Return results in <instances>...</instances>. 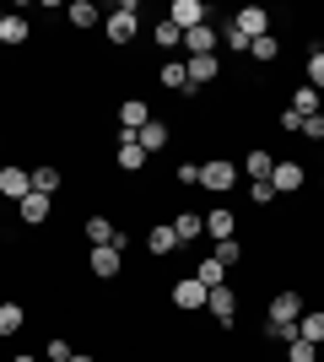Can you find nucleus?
<instances>
[{"label": "nucleus", "mask_w": 324, "mask_h": 362, "mask_svg": "<svg viewBox=\"0 0 324 362\" xmlns=\"http://www.w3.org/2000/svg\"><path fill=\"white\" fill-rule=\"evenodd\" d=\"M205 314L216 319V325H232V314H238V292L222 281V287H211L205 292Z\"/></svg>", "instance_id": "5"}, {"label": "nucleus", "mask_w": 324, "mask_h": 362, "mask_svg": "<svg viewBox=\"0 0 324 362\" xmlns=\"http://www.w3.org/2000/svg\"><path fill=\"white\" fill-rule=\"evenodd\" d=\"M173 233H179V243H195V238H205V216H200V211H179Z\"/></svg>", "instance_id": "23"}, {"label": "nucleus", "mask_w": 324, "mask_h": 362, "mask_svg": "<svg viewBox=\"0 0 324 362\" xmlns=\"http://www.w3.org/2000/svg\"><path fill=\"white\" fill-rule=\"evenodd\" d=\"M232 233H238V216H232L227 206H216V211L205 216V238H216V243H222V238H232Z\"/></svg>", "instance_id": "17"}, {"label": "nucleus", "mask_w": 324, "mask_h": 362, "mask_svg": "<svg viewBox=\"0 0 324 362\" xmlns=\"http://www.w3.org/2000/svg\"><path fill=\"white\" fill-rule=\"evenodd\" d=\"M81 233H87V243H92V249H108V243H124V233L114 222H108V216H87V227H81Z\"/></svg>", "instance_id": "9"}, {"label": "nucleus", "mask_w": 324, "mask_h": 362, "mask_svg": "<svg viewBox=\"0 0 324 362\" xmlns=\"http://www.w3.org/2000/svg\"><path fill=\"white\" fill-rule=\"evenodd\" d=\"M65 16H71V28H97V22H103V11H97L92 0H71V6H65Z\"/></svg>", "instance_id": "20"}, {"label": "nucleus", "mask_w": 324, "mask_h": 362, "mask_svg": "<svg viewBox=\"0 0 324 362\" xmlns=\"http://www.w3.org/2000/svg\"><path fill=\"white\" fill-rule=\"evenodd\" d=\"M54 189H60V168H32V195L54 200Z\"/></svg>", "instance_id": "26"}, {"label": "nucleus", "mask_w": 324, "mask_h": 362, "mask_svg": "<svg viewBox=\"0 0 324 362\" xmlns=\"http://www.w3.org/2000/svg\"><path fill=\"white\" fill-rule=\"evenodd\" d=\"M16 211H22V222H28V227H44V222H49V211H54V200H49V195H28L22 206H16Z\"/></svg>", "instance_id": "19"}, {"label": "nucleus", "mask_w": 324, "mask_h": 362, "mask_svg": "<svg viewBox=\"0 0 324 362\" xmlns=\"http://www.w3.org/2000/svg\"><path fill=\"white\" fill-rule=\"evenodd\" d=\"M179 184H200V168H195V163H179Z\"/></svg>", "instance_id": "40"}, {"label": "nucleus", "mask_w": 324, "mask_h": 362, "mask_svg": "<svg viewBox=\"0 0 324 362\" xmlns=\"http://www.w3.org/2000/svg\"><path fill=\"white\" fill-rule=\"evenodd\" d=\"M216 38H222V33H216L211 22L195 28V33H184V54H189V60H200V54H211V49H216Z\"/></svg>", "instance_id": "15"}, {"label": "nucleus", "mask_w": 324, "mask_h": 362, "mask_svg": "<svg viewBox=\"0 0 324 362\" xmlns=\"http://www.w3.org/2000/svg\"><path fill=\"white\" fill-rule=\"evenodd\" d=\"M270 319L297 325V319H303V298H297V292H276V298H270Z\"/></svg>", "instance_id": "16"}, {"label": "nucleus", "mask_w": 324, "mask_h": 362, "mask_svg": "<svg viewBox=\"0 0 324 362\" xmlns=\"http://www.w3.org/2000/svg\"><path fill=\"white\" fill-rule=\"evenodd\" d=\"M287 362H319V351L308 341H287Z\"/></svg>", "instance_id": "35"}, {"label": "nucleus", "mask_w": 324, "mask_h": 362, "mask_svg": "<svg viewBox=\"0 0 324 362\" xmlns=\"http://www.w3.org/2000/svg\"><path fill=\"white\" fill-rule=\"evenodd\" d=\"M232 184H238V163H227V157H211V163H200V189H211V195H227Z\"/></svg>", "instance_id": "2"}, {"label": "nucleus", "mask_w": 324, "mask_h": 362, "mask_svg": "<svg viewBox=\"0 0 324 362\" xmlns=\"http://www.w3.org/2000/svg\"><path fill=\"white\" fill-rule=\"evenodd\" d=\"M216 265H227V271H232V265H238V259H244V243H238V238H222V243H216Z\"/></svg>", "instance_id": "31"}, {"label": "nucleus", "mask_w": 324, "mask_h": 362, "mask_svg": "<svg viewBox=\"0 0 324 362\" xmlns=\"http://www.w3.org/2000/svg\"><path fill=\"white\" fill-rule=\"evenodd\" d=\"M248 54H254V60H260V65H270V60H276V54H281V44H276V38H270V33H265V38H254V44H248Z\"/></svg>", "instance_id": "32"}, {"label": "nucleus", "mask_w": 324, "mask_h": 362, "mask_svg": "<svg viewBox=\"0 0 324 362\" xmlns=\"http://www.w3.org/2000/svg\"><path fill=\"white\" fill-rule=\"evenodd\" d=\"M71 362H97V357H87V351H71Z\"/></svg>", "instance_id": "41"}, {"label": "nucleus", "mask_w": 324, "mask_h": 362, "mask_svg": "<svg viewBox=\"0 0 324 362\" xmlns=\"http://www.w3.org/2000/svg\"><path fill=\"white\" fill-rule=\"evenodd\" d=\"M248 200H254V206H270V200H276V184H270V179H254V184H248Z\"/></svg>", "instance_id": "34"}, {"label": "nucleus", "mask_w": 324, "mask_h": 362, "mask_svg": "<svg viewBox=\"0 0 324 362\" xmlns=\"http://www.w3.org/2000/svg\"><path fill=\"white\" fill-rule=\"evenodd\" d=\"M157 76H162V87H168V92L195 98V92H189V65H184V60H162V65H157Z\"/></svg>", "instance_id": "10"}, {"label": "nucleus", "mask_w": 324, "mask_h": 362, "mask_svg": "<svg viewBox=\"0 0 324 362\" xmlns=\"http://www.w3.org/2000/svg\"><path fill=\"white\" fill-rule=\"evenodd\" d=\"M222 38H227V49H238V54H248V38H244V33H238V28H232V22H227V28H222Z\"/></svg>", "instance_id": "37"}, {"label": "nucleus", "mask_w": 324, "mask_h": 362, "mask_svg": "<svg viewBox=\"0 0 324 362\" xmlns=\"http://www.w3.org/2000/svg\"><path fill=\"white\" fill-rule=\"evenodd\" d=\"M173 308H179V314H200L205 308V287L195 276H179V281H173Z\"/></svg>", "instance_id": "4"}, {"label": "nucleus", "mask_w": 324, "mask_h": 362, "mask_svg": "<svg viewBox=\"0 0 324 362\" xmlns=\"http://www.w3.org/2000/svg\"><path fill=\"white\" fill-rule=\"evenodd\" d=\"M87 265H92V276H97V281H114V276L124 271V243H108V249H92V259H87Z\"/></svg>", "instance_id": "6"}, {"label": "nucleus", "mask_w": 324, "mask_h": 362, "mask_svg": "<svg viewBox=\"0 0 324 362\" xmlns=\"http://www.w3.org/2000/svg\"><path fill=\"white\" fill-rule=\"evenodd\" d=\"M265 335H270V341H297V325H281V319H270V325H265Z\"/></svg>", "instance_id": "36"}, {"label": "nucleus", "mask_w": 324, "mask_h": 362, "mask_svg": "<svg viewBox=\"0 0 324 362\" xmlns=\"http://www.w3.org/2000/svg\"><path fill=\"white\" fill-rule=\"evenodd\" d=\"M11 362H32V357H11Z\"/></svg>", "instance_id": "42"}, {"label": "nucleus", "mask_w": 324, "mask_h": 362, "mask_svg": "<svg viewBox=\"0 0 324 362\" xmlns=\"http://www.w3.org/2000/svg\"><path fill=\"white\" fill-rule=\"evenodd\" d=\"M0 195L22 206V200L32 195V173H28V168H0Z\"/></svg>", "instance_id": "8"}, {"label": "nucleus", "mask_w": 324, "mask_h": 362, "mask_svg": "<svg viewBox=\"0 0 324 362\" xmlns=\"http://www.w3.org/2000/svg\"><path fill=\"white\" fill-rule=\"evenodd\" d=\"M195 281H200L205 292H211V287H222V281H227V265H216V259H200V271H195Z\"/></svg>", "instance_id": "29"}, {"label": "nucleus", "mask_w": 324, "mask_h": 362, "mask_svg": "<svg viewBox=\"0 0 324 362\" xmlns=\"http://www.w3.org/2000/svg\"><path fill=\"white\" fill-rule=\"evenodd\" d=\"M152 119V114H146V103H140V98H124L119 103V130H130V136H140V124Z\"/></svg>", "instance_id": "18"}, {"label": "nucleus", "mask_w": 324, "mask_h": 362, "mask_svg": "<svg viewBox=\"0 0 324 362\" xmlns=\"http://www.w3.org/2000/svg\"><path fill=\"white\" fill-rule=\"evenodd\" d=\"M319 108H324V98H319V92L308 87V81H303V87L292 92V114H303V119H313V114H319Z\"/></svg>", "instance_id": "24"}, {"label": "nucleus", "mask_w": 324, "mask_h": 362, "mask_svg": "<svg viewBox=\"0 0 324 362\" xmlns=\"http://www.w3.org/2000/svg\"><path fill=\"white\" fill-rule=\"evenodd\" d=\"M146 168V151H140V141L130 136V130H119V173H140Z\"/></svg>", "instance_id": "11"}, {"label": "nucleus", "mask_w": 324, "mask_h": 362, "mask_svg": "<svg viewBox=\"0 0 324 362\" xmlns=\"http://www.w3.org/2000/svg\"><path fill=\"white\" fill-rule=\"evenodd\" d=\"M270 184H276V195H292V189H303V168H297V163H276Z\"/></svg>", "instance_id": "22"}, {"label": "nucleus", "mask_w": 324, "mask_h": 362, "mask_svg": "<svg viewBox=\"0 0 324 362\" xmlns=\"http://www.w3.org/2000/svg\"><path fill=\"white\" fill-rule=\"evenodd\" d=\"M205 16H211V6H205V0H173V6H168V22H173L179 33L205 28Z\"/></svg>", "instance_id": "3"}, {"label": "nucleus", "mask_w": 324, "mask_h": 362, "mask_svg": "<svg viewBox=\"0 0 324 362\" xmlns=\"http://www.w3.org/2000/svg\"><path fill=\"white\" fill-rule=\"evenodd\" d=\"M297 341L319 346V341H324V314H303V319H297Z\"/></svg>", "instance_id": "27"}, {"label": "nucleus", "mask_w": 324, "mask_h": 362, "mask_svg": "<svg viewBox=\"0 0 324 362\" xmlns=\"http://www.w3.org/2000/svg\"><path fill=\"white\" fill-rule=\"evenodd\" d=\"M308 87H313V92H324V49H319V44L308 49Z\"/></svg>", "instance_id": "33"}, {"label": "nucleus", "mask_w": 324, "mask_h": 362, "mask_svg": "<svg viewBox=\"0 0 324 362\" xmlns=\"http://www.w3.org/2000/svg\"><path fill=\"white\" fill-rule=\"evenodd\" d=\"M303 136H308V141H324V114H313V119H303Z\"/></svg>", "instance_id": "38"}, {"label": "nucleus", "mask_w": 324, "mask_h": 362, "mask_svg": "<svg viewBox=\"0 0 324 362\" xmlns=\"http://www.w3.org/2000/svg\"><path fill=\"white\" fill-rule=\"evenodd\" d=\"M270 173H276V163H270V151L248 146V184H254V179H270Z\"/></svg>", "instance_id": "28"}, {"label": "nucleus", "mask_w": 324, "mask_h": 362, "mask_svg": "<svg viewBox=\"0 0 324 362\" xmlns=\"http://www.w3.org/2000/svg\"><path fill=\"white\" fill-rule=\"evenodd\" d=\"M140 151H146V157H152V151H162V146H168V124H162V119H146V124H140Z\"/></svg>", "instance_id": "21"}, {"label": "nucleus", "mask_w": 324, "mask_h": 362, "mask_svg": "<svg viewBox=\"0 0 324 362\" xmlns=\"http://www.w3.org/2000/svg\"><path fill=\"white\" fill-rule=\"evenodd\" d=\"M22 325H28V308L22 303H0V335H16Z\"/></svg>", "instance_id": "25"}, {"label": "nucleus", "mask_w": 324, "mask_h": 362, "mask_svg": "<svg viewBox=\"0 0 324 362\" xmlns=\"http://www.w3.org/2000/svg\"><path fill=\"white\" fill-rule=\"evenodd\" d=\"M146 249H152L157 259H168L173 249H179V233H173V222H157L152 233H146Z\"/></svg>", "instance_id": "14"}, {"label": "nucleus", "mask_w": 324, "mask_h": 362, "mask_svg": "<svg viewBox=\"0 0 324 362\" xmlns=\"http://www.w3.org/2000/svg\"><path fill=\"white\" fill-rule=\"evenodd\" d=\"M232 28L254 44V38H265V33H270V11H265V6H244V11L232 16Z\"/></svg>", "instance_id": "7"}, {"label": "nucleus", "mask_w": 324, "mask_h": 362, "mask_svg": "<svg viewBox=\"0 0 324 362\" xmlns=\"http://www.w3.org/2000/svg\"><path fill=\"white\" fill-rule=\"evenodd\" d=\"M103 33H108V44H114V49H119V44H136V33H140V22H136V0L114 6V11L103 16Z\"/></svg>", "instance_id": "1"}, {"label": "nucleus", "mask_w": 324, "mask_h": 362, "mask_svg": "<svg viewBox=\"0 0 324 362\" xmlns=\"http://www.w3.org/2000/svg\"><path fill=\"white\" fill-rule=\"evenodd\" d=\"M152 38H157V49H184V33L173 28L168 16H162V22H157V33H152Z\"/></svg>", "instance_id": "30"}, {"label": "nucleus", "mask_w": 324, "mask_h": 362, "mask_svg": "<svg viewBox=\"0 0 324 362\" xmlns=\"http://www.w3.org/2000/svg\"><path fill=\"white\" fill-rule=\"evenodd\" d=\"M281 130H287V136H303V114H292V108H287V114H281Z\"/></svg>", "instance_id": "39"}, {"label": "nucleus", "mask_w": 324, "mask_h": 362, "mask_svg": "<svg viewBox=\"0 0 324 362\" xmlns=\"http://www.w3.org/2000/svg\"><path fill=\"white\" fill-rule=\"evenodd\" d=\"M0 22H6V11H0Z\"/></svg>", "instance_id": "43"}, {"label": "nucleus", "mask_w": 324, "mask_h": 362, "mask_svg": "<svg viewBox=\"0 0 324 362\" xmlns=\"http://www.w3.org/2000/svg\"><path fill=\"white\" fill-rule=\"evenodd\" d=\"M28 38H32V22H28V16H11V11H6V22H0V44H6V49H22Z\"/></svg>", "instance_id": "13"}, {"label": "nucleus", "mask_w": 324, "mask_h": 362, "mask_svg": "<svg viewBox=\"0 0 324 362\" xmlns=\"http://www.w3.org/2000/svg\"><path fill=\"white\" fill-rule=\"evenodd\" d=\"M184 65H189V92H200L205 81L222 76V60H216V54H200V60H184Z\"/></svg>", "instance_id": "12"}]
</instances>
